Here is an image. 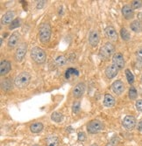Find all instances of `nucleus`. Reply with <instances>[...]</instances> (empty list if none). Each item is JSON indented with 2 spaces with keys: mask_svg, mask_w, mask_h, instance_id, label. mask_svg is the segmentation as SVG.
<instances>
[{
  "mask_svg": "<svg viewBox=\"0 0 142 146\" xmlns=\"http://www.w3.org/2000/svg\"><path fill=\"white\" fill-rule=\"evenodd\" d=\"M52 33V28L48 23H42L39 28V39L40 40L46 44L50 40Z\"/></svg>",
  "mask_w": 142,
  "mask_h": 146,
  "instance_id": "obj_1",
  "label": "nucleus"
},
{
  "mask_svg": "<svg viewBox=\"0 0 142 146\" xmlns=\"http://www.w3.org/2000/svg\"><path fill=\"white\" fill-rule=\"evenodd\" d=\"M31 81V75L27 72H22L19 74L14 79V85L18 89L27 88Z\"/></svg>",
  "mask_w": 142,
  "mask_h": 146,
  "instance_id": "obj_2",
  "label": "nucleus"
},
{
  "mask_svg": "<svg viewBox=\"0 0 142 146\" xmlns=\"http://www.w3.org/2000/svg\"><path fill=\"white\" fill-rule=\"evenodd\" d=\"M31 58L37 64H43L46 59V54L45 51L40 47H33L31 50Z\"/></svg>",
  "mask_w": 142,
  "mask_h": 146,
  "instance_id": "obj_3",
  "label": "nucleus"
},
{
  "mask_svg": "<svg viewBox=\"0 0 142 146\" xmlns=\"http://www.w3.org/2000/svg\"><path fill=\"white\" fill-rule=\"evenodd\" d=\"M115 52V46L111 42H106L101 48L99 51V56L102 59H108L112 54L114 55Z\"/></svg>",
  "mask_w": 142,
  "mask_h": 146,
  "instance_id": "obj_4",
  "label": "nucleus"
},
{
  "mask_svg": "<svg viewBox=\"0 0 142 146\" xmlns=\"http://www.w3.org/2000/svg\"><path fill=\"white\" fill-rule=\"evenodd\" d=\"M27 44L23 42L21 43L15 51V54H14V59L17 62H21L23 61V59H25V56L27 54Z\"/></svg>",
  "mask_w": 142,
  "mask_h": 146,
  "instance_id": "obj_5",
  "label": "nucleus"
},
{
  "mask_svg": "<svg viewBox=\"0 0 142 146\" xmlns=\"http://www.w3.org/2000/svg\"><path fill=\"white\" fill-rule=\"evenodd\" d=\"M104 129V124L98 120H92L87 125V130L90 134H97Z\"/></svg>",
  "mask_w": 142,
  "mask_h": 146,
  "instance_id": "obj_6",
  "label": "nucleus"
},
{
  "mask_svg": "<svg viewBox=\"0 0 142 146\" xmlns=\"http://www.w3.org/2000/svg\"><path fill=\"white\" fill-rule=\"evenodd\" d=\"M122 125L127 130L133 129L136 126V118L133 116H126L122 122Z\"/></svg>",
  "mask_w": 142,
  "mask_h": 146,
  "instance_id": "obj_7",
  "label": "nucleus"
},
{
  "mask_svg": "<svg viewBox=\"0 0 142 146\" xmlns=\"http://www.w3.org/2000/svg\"><path fill=\"white\" fill-rule=\"evenodd\" d=\"M19 40H20V35L19 32H15L11 34L9 39H8V41H7V46L9 49H13L16 46H19Z\"/></svg>",
  "mask_w": 142,
  "mask_h": 146,
  "instance_id": "obj_8",
  "label": "nucleus"
},
{
  "mask_svg": "<svg viewBox=\"0 0 142 146\" xmlns=\"http://www.w3.org/2000/svg\"><path fill=\"white\" fill-rule=\"evenodd\" d=\"M86 89V86L84 82H79L78 84H76L75 88L73 89V96L75 98H80L82 95H84V92Z\"/></svg>",
  "mask_w": 142,
  "mask_h": 146,
  "instance_id": "obj_9",
  "label": "nucleus"
},
{
  "mask_svg": "<svg viewBox=\"0 0 142 146\" xmlns=\"http://www.w3.org/2000/svg\"><path fill=\"white\" fill-rule=\"evenodd\" d=\"M99 40H100V35L98 31L97 30H92L90 32L89 35V43L91 46L95 47L97 46L99 43Z\"/></svg>",
  "mask_w": 142,
  "mask_h": 146,
  "instance_id": "obj_10",
  "label": "nucleus"
},
{
  "mask_svg": "<svg viewBox=\"0 0 142 146\" xmlns=\"http://www.w3.org/2000/svg\"><path fill=\"white\" fill-rule=\"evenodd\" d=\"M112 61L115 66H117L119 69L123 68L125 67V59L122 54L116 53L112 57Z\"/></svg>",
  "mask_w": 142,
  "mask_h": 146,
  "instance_id": "obj_11",
  "label": "nucleus"
},
{
  "mask_svg": "<svg viewBox=\"0 0 142 146\" xmlns=\"http://www.w3.org/2000/svg\"><path fill=\"white\" fill-rule=\"evenodd\" d=\"M118 71H119V68H118L117 66H115L114 64H111L106 67L105 75L108 79H112L118 74Z\"/></svg>",
  "mask_w": 142,
  "mask_h": 146,
  "instance_id": "obj_12",
  "label": "nucleus"
},
{
  "mask_svg": "<svg viewBox=\"0 0 142 146\" xmlns=\"http://www.w3.org/2000/svg\"><path fill=\"white\" fill-rule=\"evenodd\" d=\"M111 89H112V90H113V92L115 94H121L125 91V84L119 80L115 81L111 85Z\"/></svg>",
  "mask_w": 142,
  "mask_h": 146,
  "instance_id": "obj_13",
  "label": "nucleus"
},
{
  "mask_svg": "<svg viewBox=\"0 0 142 146\" xmlns=\"http://www.w3.org/2000/svg\"><path fill=\"white\" fill-rule=\"evenodd\" d=\"M14 11H7V13H5L2 18H1V23H2V25H11V22H13L14 19Z\"/></svg>",
  "mask_w": 142,
  "mask_h": 146,
  "instance_id": "obj_14",
  "label": "nucleus"
},
{
  "mask_svg": "<svg viewBox=\"0 0 142 146\" xmlns=\"http://www.w3.org/2000/svg\"><path fill=\"white\" fill-rule=\"evenodd\" d=\"M11 65L9 60L6 59L2 60L1 64H0V75H1V76L7 75L11 71Z\"/></svg>",
  "mask_w": 142,
  "mask_h": 146,
  "instance_id": "obj_15",
  "label": "nucleus"
},
{
  "mask_svg": "<svg viewBox=\"0 0 142 146\" xmlns=\"http://www.w3.org/2000/svg\"><path fill=\"white\" fill-rule=\"evenodd\" d=\"M105 34L107 36V38L110 39L112 41L117 40V33L116 29L112 26H109L105 28Z\"/></svg>",
  "mask_w": 142,
  "mask_h": 146,
  "instance_id": "obj_16",
  "label": "nucleus"
},
{
  "mask_svg": "<svg viewBox=\"0 0 142 146\" xmlns=\"http://www.w3.org/2000/svg\"><path fill=\"white\" fill-rule=\"evenodd\" d=\"M122 14L124 16V18L125 19H131L133 18L134 16V13H133V7H131L128 5H125L123 6L122 8Z\"/></svg>",
  "mask_w": 142,
  "mask_h": 146,
  "instance_id": "obj_17",
  "label": "nucleus"
},
{
  "mask_svg": "<svg viewBox=\"0 0 142 146\" xmlns=\"http://www.w3.org/2000/svg\"><path fill=\"white\" fill-rule=\"evenodd\" d=\"M104 105L107 108L113 107L115 105V98L111 94H105L104 98Z\"/></svg>",
  "mask_w": 142,
  "mask_h": 146,
  "instance_id": "obj_18",
  "label": "nucleus"
},
{
  "mask_svg": "<svg viewBox=\"0 0 142 146\" xmlns=\"http://www.w3.org/2000/svg\"><path fill=\"white\" fill-rule=\"evenodd\" d=\"M60 139L55 136H49L46 139V146H58Z\"/></svg>",
  "mask_w": 142,
  "mask_h": 146,
  "instance_id": "obj_19",
  "label": "nucleus"
},
{
  "mask_svg": "<svg viewBox=\"0 0 142 146\" xmlns=\"http://www.w3.org/2000/svg\"><path fill=\"white\" fill-rule=\"evenodd\" d=\"M130 27L134 32H139L142 31V23L139 20H134L131 23Z\"/></svg>",
  "mask_w": 142,
  "mask_h": 146,
  "instance_id": "obj_20",
  "label": "nucleus"
},
{
  "mask_svg": "<svg viewBox=\"0 0 142 146\" xmlns=\"http://www.w3.org/2000/svg\"><path fill=\"white\" fill-rule=\"evenodd\" d=\"M1 87H2V89L5 91H10L13 89V82H11V80L10 78L5 79L1 82Z\"/></svg>",
  "mask_w": 142,
  "mask_h": 146,
  "instance_id": "obj_21",
  "label": "nucleus"
},
{
  "mask_svg": "<svg viewBox=\"0 0 142 146\" xmlns=\"http://www.w3.org/2000/svg\"><path fill=\"white\" fill-rule=\"evenodd\" d=\"M74 75V76H78L79 75V71L76 68L73 67H69L66 70L65 72V78L67 80H68L71 76Z\"/></svg>",
  "mask_w": 142,
  "mask_h": 146,
  "instance_id": "obj_22",
  "label": "nucleus"
},
{
  "mask_svg": "<svg viewBox=\"0 0 142 146\" xmlns=\"http://www.w3.org/2000/svg\"><path fill=\"white\" fill-rule=\"evenodd\" d=\"M43 129V124L40 122H37V123H34L30 126V130L33 133H39Z\"/></svg>",
  "mask_w": 142,
  "mask_h": 146,
  "instance_id": "obj_23",
  "label": "nucleus"
},
{
  "mask_svg": "<svg viewBox=\"0 0 142 146\" xmlns=\"http://www.w3.org/2000/svg\"><path fill=\"white\" fill-rule=\"evenodd\" d=\"M55 63L58 67H63L67 63V58L64 55H60L55 59Z\"/></svg>",
  "mask_w": 142,
  "mask_h": 146,
  "instance_id": "obj_24",
  "label": "nucleus"
},
{
  "mask_svg": "<svg viewBox=\"0 0 142 146\" xmlns=\"http://www.w3.org/2000/svg\"><path fill=\"white\" fill-rule=\"evenodd\" d=\"M51 119L55 123H61L63 119V115L59 112H54L51 115Z\"/></svg>",
  "mask_w": 142,
  "mask_h": 146,
  "instance_id": "obj_25",
  "label": "nucleus"
},
{
  "mask_svg": "<svg viewBox=\"0 0 142 146\" xmlns=\"http://www.w3.org/2000/svg\"><path fill=\"white\" fill-rule=\"evenodd\" d=\"M125 75H126V79H127V81L129 84L133 85V82H134V75L131 72L130 69H125Z\"/></svg>",
  "mask_w": 142,
  "mask_h": 146,
  "instance_id": "obj_26",
  "label": "nucleus"
},
{
  "mask_svg": "<svg viewBox=\"0 0 142 146\" xmlns=\"http://www.w3.org/2000/svg\"><path fill=\"white\" fill-rule=\"evenodd\" d=\"M120 36L123 40L125 41H128L130 40V38H131V35H130L129 32L125 29V28H121L120 30Z\"/></svg>",
  "mask_w": 142,
  "mask_h": 146,
  "instance_id": "obj_27",
  "label": "nucleus"
},
{
  "mask_svg": "<svg viewBox=\"0 0 142 146\" xmlns=\"http://www.w3.org/2000/svg\"><path fill=\"white\" fill-rule=\"evenodd\" d=\"M128 95H129V98L131 100H135L138 96V93H137V90L134 87H131L129 89V92H128Z\"/></svg>",
  "mask_w": 142,
  "mask_h": 146,
  "instance_id": "obj_28",
  "label": "nucleus"
},
{
  "mask_svg": "<svg viewBox=\"0 0 142 146\" xmlns=\"http://www.w3.org/2000/svg\"><path fill=\"white\" fill-rule=\"evenodd\" d=\"M20 23H21V20L19 18H15L13 22H11V25L9 26V29L10 30H13V29H16V28L19 27L20 25H21Z\"/></svg>",
  "mask_w": 142,
  "mask_h": 146,
  "instance_id": "obj_29",
  "label": "nucleus"
},
{
  "mask_svg": "<svg viewBox=\"0 0 142 146\" xmlns=\"http://www.w3.org/2000/svg\"><path fill=\"white\" fill-rule=\"evenodd\" d=\"M80 108H81L80 102H75L73 103V105H72V111H73V113L77 114L80 111Z\"/></svg>",
  "mask_w": 142,
  "mask_h": 146,
  "instance_id": "obj_30",
  "label": "nucleus"
},
{
  "mask_svg": "<svg viewBox=\"0 0 142 146\" xmlns=\"http://www.w3.org/2000/svg\"><path fill=\"white\" fill-rule=\"evenodd\" d=\"M142 6V1L141 0H134L132 2V7L133 9H139Z\"/></svg>",
  "mask_w": 142,
  "mask_h": 146,
  "instance_id": "obj_31",
  "label": "nucleus"
},
{
  "mask_svg": "<svg viewBox=\"0 0 142 146\" xmlns=\"http://www.w3.org/2000/svg\"><path fill=\"white\" fill-rule=\"evenodd\" d=\"M136 57L139 62H142V46H139L136 51Z\"/></svg>",
  "mask_w": 142,
  "mask_h": 146,
  "instance_id": "obj_32",
  "label": "nucleus"
},
{
  "mask_svg": "<svg viewBox=\"0 0 142 146\" xmlns=\"http://www.w3.org/2000/svg\"><path fill=\"white\" fill-rule=\"evenodd\" d=\"M86 139V136H85V133L84 132H79L78 133V141L80 142H84Z\"/></svg>",
  "mask_w": 142,
  "mask_h": 146,
  "instance_id": "obj_33",
  "label": "nucleus"
},
{
  "mask_svg": "<svg viewBox=\"0 0 142 146\" xmlns=\"http://www.w3.org/2000/svg\"><path fill=\"white\" fill-rule=\"evenodd\" d=\"M135 106H136V108L138 109L139 111L142 112V100H139V101H137V102H136Z\"/></svg>",
  "mask_w": 142,
  "mask_h": 146,
  "instance_id": "obj_34",
  "label": "nucleus"
},
{
  "mask_svg": "<svg viewBox=\"0 0 142 146\" xmlns=\"http://www.w3.org/2000/svg\"><path fill=\"white\" fill-rule=\"evenodd\" d=\"M45 3H46V1H39V2L37 3L36 8H37V9H42L43 6H44V5H45Z\"/></svg>",
  "mask_w": 142,
  "mask_h": 146,
  "instance_id": "obj_35",
  "label": "nucleus"
},
{
  "mask_svg": "<svg viewBox=\"0 0 142 146\" xmlns=\"http://www.w3.org/2000/svg\"><path fill=\"white\" fill-rule=\"evenodd\" d=\"M138 129H139V130H141L142 131V121L139 122V124L138 125Z\"/></svg>",
  "mask_w": 142,
  "mask_h": 146,
  "instance_id": "obj_36",
  "label": "nucleus"
},
{
  "mask_svg": "<svg viewBox=\"0 0 142 146\" xmlns=\"http://www.w3.org/2000/svg\"><path fill=\"white\" fill-rule=\"evenodd\" d=\"M106 146H113L111 143H109V144H107V145H106Z\"/></svg>",
  "mask_w": 142,
  "mask_h": 146,
  "instance_id": "obj_37",
  "label": "nucleus"
},
{
  "mask_svg": "<svg viewBox=\"0 0 142 146\" xmlns=\"http://www.w3.org/2000/svg\"><path fill=\"white\" fill-rule=\"evenodd\" d=\"M90 146H98V144H92V145H90Z\"/></svg>",
  "mask_w": 142,
  "mask_h": 146,
  "instance_id": "obj_38",
  "label": "nucleus"
},
{
  "mask_svg": "<svg viewBox=\"0 0 142 146\" xmlns=\"http://www.w3.org/2000/svg\"><path fill=\"white\" fill-rule=\"evenodd\" d=\"M33 146H40V145H38V144H33Z\"/></svg>",
  "mask_w": 142,
  "mask_h": 146,
  "instance_id": "obj_39",
  "label": "nucleus"
},
{
  "mask_svg": "<svg viewBox=\"0 0 142 146\" xmlns=\"http://www.w3.org/2000/svg\"><path fill=\"white\" fill-rule=\"evenodd\" d=\"M141 81H142V76H141Z\"/></svg>",
  "mask_w": 142,
  "mask_h": 146,
  "instance_id": "obj_40",
  "label": "nucleus"
}]
</instances>
